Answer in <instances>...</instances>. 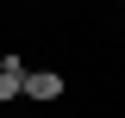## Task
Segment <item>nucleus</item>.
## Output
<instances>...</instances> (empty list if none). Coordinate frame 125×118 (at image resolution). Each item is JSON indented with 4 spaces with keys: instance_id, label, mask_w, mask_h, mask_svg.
<instances>
[{
    "instance_id": "1",
    "label": "nucleus",
    "mask_w": 125,
    "mask_h": 118,
    "mask_svg": "<svg viewBox=\"0 0 125 118\" xmlns=\"http://www.w3.org/2000/svg\"><path fill=\"white\" fill-rule=\"evenodd\" d=\"M25 62H19V56H0V100H19V93H25Z\"/></svg>"
},
{
    "instance_id": "2",
    "label": "nucleus",
    "mask_w": 125,
    "mask_h": 118,
    "mask_svg": "<svg viewBox=\"0 0 125 118\" xmlns=\"http://www.w3.org/2000/svg\"><path fill=\"white\" fill-rule=\"evenodd\" d=\"M56 93H62V75L56 68H31L25 75V100H56Z\"/></svg>"
}]
</instances>
